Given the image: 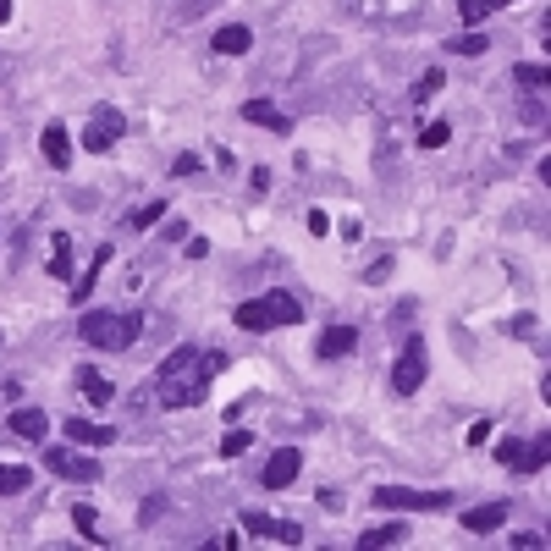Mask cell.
Instances as JSON below:
<instances>
[{
	"mask_svg": "<svg viewBox=\"0 0 551 551\" xmlns=\"http://www.w3.org/2000/svg\"><path fill=\"white\" fill-rule=\"evenodd\" d=\"M226 370V353L221 347H177L166 364L154 370V403L160 408H193L205 403L210 380Z\"/></svg>",
	"mask_w": 551,
	"mask_h": 551,
	"instance_id": "1",
	"label": "cell"
},
{
	"mask_svg": "<svg viewBox=\"0 0 551 551\" xmlns=\"http://www.w3.org/2000/svg\"><path fill=\"white\" fill-rule=\"evenodd\" d=\"M121 133H127V116H121V111H111V105H100V111L88 116V133H83V149H88V154H105V149H111V144H116Z\"/></svg>",
	"mask_w": 551,
	"mask_h": 551,
	"instance_id": "8",
	"label": "cell"
},
{
	"mask_svg": "<svg viewBox=\"0 0 551 551\" xmlns=\"http://www.w3.org/2000/svg\"><path fill=\"white\" fill-rule=\"evenodd\" d=\"M359 347V331L353 326H326L320 331V359H342V353H353Z\"/></svg>",
	"mask_w": 551,
	"mask_h": 551,
	"instance_id": "17",
	"label": "cell"
},
{
	"mask_svg": "<svg viewBox=\"0 0 551 551\" xmlns=\"http://www.w3.org/2000/svg\"><path fill=\"white\" fill-rule=\"evenodd\" d=\"M243 121H254V127H271V133H293V116H287V111H276L271 100H248V105H243Z\"/></svg>",
	"mask_w": 551,
	"mask_h": 551,
	"instance_id": "14",
	"label": "cell"
},
{
	"mask_svg": "<svg viewBox=\"0 0 551 551\" xmlns=\"http://www.w3.org/2000/svg\"><path fill=\"white\" fill-rule=\"evenodd\" d=\"M309 232L326 238V232H331V215H326V210H309Z\"/></svg>",
	"mask_w": 551,
	"mask_h": 551,
	"instance_id": "32",
	"label": "cell"
},
{
	"mask_svg": "<svg viewBox=\"0 0 551 551\" xmlns=\"http://www.w3.org/2000/svg\"><path fill=\"white\" fill-rule=\"evenodd\" d=\"M0 22H12V0H0Z\"/></svg>",
	"mask_w": 551,
	"mask_h": 551,
	"instance_id": "36",
	"label": "cell"
},
{
	"mask_svg": "<svg viewBox=\"0 0 551 551\" xmlns=\"http://www.w3.org/2000/svg\"><path fill=\"white\" fill-rule=\"evenodd\" d=\"M78 337L100 353H127L144 337V309H83Z\"/></svg>",
	"mask_w": 551,
	"mask_h": 551,
	"instance_id": "2",
	"label": "cell"
},
{
	"mask_svg": "<svg viewBox=\"0 0 551 551\" xmlns=\"http://www.w3.org/2000/svg\"><path fill=\"white\" fill-rule=\"evenodd\" d=\"M485 45H491L485 34H458V39H452L447 50H452V55H485Z\"/></svg>",
	"mask_w": 551,
	"mask_h": 551,
	"instance_id": "30",
	"label": "cell"
},
{
	"mask_svg": "<svg viewBox=\"0 0 551 551\" xmlns=\"http://www.w3.org/2000/svg\"><path fill=\"white\" fill-rule=\"evenodd\" d=\"M232 320H238L243 331H276V326H298V320H304V304H298L293 293H259V298L238 304Z\"/></svg>",
	"mask_w": 551,
	"mask_h": 551,
	"instance_id": "3",
	"label": "cell"
},
{
	"mask_svg": "<svg viewBox=\"0 0 551 551\" xmlns=\"http://www.w3.org/2000/svg\"><path fill=\"white\" fill-rule=\"evenodd\" d=\"M513 546H518V551H540V546H546V535H513Z\"/></svg>",
	"mask_w": 551,
	"mask_h": 551,
	"instance_id": "35",
	"label": "cell"
},
{
	"mask_svg": "<svg viewBox=\"0 0 551 551\" xmlns=\"http://www.w3.org/2000/svg\"><path fill=\"white\" fill-rule=\"evenodd\" d=\"M78 392H83L94 408H105V403L116 397V392H111V380H105L100 370H94V364H78Z\"/></svg>",
	"mask_w": 551,
	"mask_h": 551,
	"instance_id": "15",
	"label": "cell"
},
{
	"mask_svg": "<svg viewBox=\"0 0 551 551\" xmlns=\"http://www.w3.org/2000/svg\"><path fill=\"white\" fill-rule=\"evenodd\" d=\"M105 265H111V243L94 248V265H88V271H83V281L72 287V298H78V304H88V293H94V281H100V271H105Z\"/></svg>",
	"mask_w": 551,
	"mask_h": 551,
	"instance_id": "19",
	"label": "cell"
},
{
	"mask_svg": "<svg viewBox=\"0 0 551 551\" xmlns=\"http://www.w3.org/2000/svg\"><path fill=\"white\" fill-rule=\"evenodd\" d=\"M497 6H513V0H458V12H463V22H485Z\"/></svg>",
	"mask_w": 551,
	"mask_h": 551,
	"instance_id": "25",
	"label": "cell"
},
{
	"mask_svg": "<svg viewBox=\"0 0 551 551\" xmlns=\"http://www.w3.org/2000/svg\"><path fill=\"white\" fill-rule=\"evenodd\" d=\"M507 524V502H485V507H469L463 513V530L469 535H491V530H502Z\"/></svg>",
	"mask_w": 551,
	"mask_h": 551,
	"instance_id": "13",
	"label": "cell"
},
{
	"mask_svg": "<svg viewBox=\"0 0 551 551\" xmlns=\"http://www.w3.org/2000/svg\"><path fill=\"white\" fill-rule=\"evenodd\" d=\"M6 425H12L17 441H45V436H50V413H45V408H17Z\"/></svg>",
	"mask_w": 551,
	"mask_h": 551,
	"instance_id": "12",
	"label": "cell"
},
{
	"mask_svg": "<svg viewBox=\"0 0 551 551\" xmlns=\"http://www.w3.org/2000/svg\"><path fill=\"white\" fill-rule=\"evenodd\" d=\"M45 469L61 474V480H83V485L100 480V463H94L88 452H72V447H45Z\"/></svg>",
	"mask_w": 551,
	"mask_h": 551,
	"instance_id": "7",
	"label": "cell"
},
{
	"mask_svg": "<svg viewBox=\"0 0 551 551\" xmlns=\"http://www.w3.org/2000/svg\"><path fill=\"white\" fill-rule=\"evenodd\" d=\"M67 436L83 441V447H111L116 441V430L111 425H94V419H67Z\"/></svg>",
	"mask_w": 551,
	"mask_h": 551,
	"instance_id": "18",
	"label": "cell"
},
{
	"mask_svg": "<svg viewBox=\"0 0 551 551\" xmlns=\"http://www.w3.org/2000/svg\"><path fill=\"white\" fill-rule=\"evenodd\" d=\"M171 171H177V177H193V171H199V154H177Z\"/></svg>",
	"mask_w": 551,
	"mask_h": 551,
	"instance_id": "33",
	"label": "cell"
},
{
	"mask_svg": "<svg viewBox=\"0 0 551 551\" xmlns=\"http://www.w3.org/2000/svg\"><path fill=\"white\" fill-rule=\"evenodd\" d=\"M210 45H215L221 55H248V50H254V34H248L243 22H226V28H215Z\"/></svg>",
	"mask_w": 551,
	"mask_h": 551,
	"instance_id": "16",
	"label": "cell"
},
{
	"mask_svg": "<svg viewBox=\"0 0 551 551\" xmlns=\"http://www.w3.org/2000/svg\"><path fill=\"white\" fill-rule=\"evenodd\" d=\"M513 78L524 88H546L551 83V67H540V61H524V67H513Z\"/></svg>",
	"mask_w": 551,
	"mask_h": 551,
	"instance_id": "26",
	"label": "cell"
},
{
	"mask_svg": "<svg viewBox=\"0 0 551 551\" xmlns=\"http://www.w3.org/2000/svg\"><path fill=\"white\" fill-rule=\"evenodd\" d=\"M485 441H491V419H474V425H469V447H485Z\"/></svg>",
	"mask_w": 551,
	"mask_h": 551,
	"instance_id": "31",
	"label": "cell"
},
{
	"mask_svg": "<svg viewBox=\"0 0 551 551\" xmlns=\"http://www.w3.org/2000/svg\"><path fill=\"white\" fill-rule=\"evenodd\" d=\"M425 375H430V353H425V342H419V337H408L403 353H397V364H392V392H397V397H413L419 386H425Z\"/></svg>",
	"mask_w": 551,
	"mask_h": 551,
	"instance_id": "5",
	"label": "cell"
},
{
	"mask_svg": "<svg viewBox=\"0 0 551 551\" xmlns=\"http://www.w3.org/2000/svg\"><path fill=\"white\" fill-rule=\"evenodd\" d=\"M298 469H304V452H298V447H281V452H271V463H265V474H259V485H265V491H287V485L298 480Z\"/></svg>",
	"mask_w": 551,
	"mask_h": 551,
	"instance_id": "10",
	"label": "cell"
},
{
	"mask_svg": "<svg viewBox=\"0 0 551 551\" xmlns=\"http://www.w3.org/2000/svg\"><path fill=\"white\" fill-rule=\"evenodd\" d=\"M39 149H45V160H50L55 171L72 166V138H67V127H61V121H50L45 133H39Z\"/></svg>",
	"mask_w": 551,
	"mask_h": 551,
	"instance_id": "11",
	"label": "cell"
},
{
	"mask_svg": "<svg viewBox=\"0 0 551 551\" xmlns=\"http://www.w3.org/2000/svg\"><path fill=\"white\" fill-rule=\"evenodd\" d=\"M160 215H166V205L154 199V205H144V210H133V215H127V226H133V232H149V226H154Z\"/></svg>",
	"mask_w": 551,
	"mask_h": 551,
	"instance_id": "28",
	"label": "cell"
},
{
	"mask_svg": "<svg viewBox=\"0 0 551 551\" xmlns=\"http://www.w3.org/2000/svg\"><path fill=\"white\" fill-rule=\"evenodd\" d=\"M397 540H403V524H380V530H364V535H359L364 551H375V546H397Z\"/></svg>",
	"mask_w": 551,
	"mask_h": 551,
	"instance_id": "23",
	"label": "cell"
},
{
	"mask_svg": "<svg viewBox=\"0 0 551 551\" xmlns=\"http://www.w3.org/2000/svg\"><path fill=\"white\" fill-rule=\"evenodd\" d=\"M375 507H392V513H447L452 491H419V485H375Z\"/></svg>",
	"mask_w": 551,
	"mask_h": 551,
	"instance_id": "4",
	"label": "cell"
},
{
	"mask_svg": "<svg viewBox=\"0 0 551 551\" xmlns=\"http://www.w3.org/2000/svg\"><path fill=\"white\" fill-rule=\"evenodd\" d=\"M452 138V127L447 121H430V127H419V149H441Z\"/></svg>",
	"mask_w": 551,
	"mask_h": 551,
	"instance_id": "29",
	"label": "cell"
},
{
	"mask_svg": "<svg viewBox=\"0 0 551 551\" xmlns=\"http://www.w3.org/2000/svg\"><path fill=\"white\" fill-rule=\"evenodd\" d=\"M28 485H34V474H28L22 463H0V497H22Z\"/></svg>",
	"mask_w": 551,
	"mask_h": 551,
	"instance_id": "21",
	"label": "cell"
},
{
	"mask_svg": "<svg viewBox=\"0 0 551 551\" xmlns=\"http://www.w3.org/2000/svg\"><path fill=\"white\" fill-rule=\"evenodd\" d=\"M441 88H447V78H441V67H430L425 78H419V83H413V100H419V105H430V100H436V94H441Z\"/></svg>",
	"mask_w": 551,
	"mask_h": 551,
	"instance_id": "24",
	"label": "cell"
},
{
	"mask_svg": "<svg viewBox=\"0 0 551 551\" xmlns=\"http://www.w3.org/2000/svg\"><path fill=\"white\" fill-rule=\"evenodd\" d=\"M72 524L83 530V540H94V546H105V530H94V524H100V518H94V507H88V502H78V507H72Z\"/></svg>",
	"mask_w": 551,
	"mask_h": 551,
	"instance_id": "22",
	"label": "cell"
},
{
	"mask_svg": "<svg viewBox=\"0 0 551 551\" xmlns=\"http://www.w3.org/2000/svg\"><path fill=\"white\" fill-rule=\"evenodd\" d=\"M50 243H55V248H50V265H45V271H50L55 281H67V276H72V243H67V232H55Z\"/></svg>",
	"mask_w": 551,
	"mask_h": 551,
	"instance_id": "20",
	"label": "cell"
},
{
	"mask_svg": "<svg viewBox=\"0 0 551 551\" xmlns=\"http://www.w3.org/2000/svg\"><path fill=\"white\" fill-rule=\"evenodd\" d=\"M199 6H210V0H199Z\"/></svg>",
	"mask_w": 551,
	"mask_h": 551,
	"instance_id": "37",
	"label": "cell"
},
{
	"mask_svg": "<svg viewBox=\"0 0 551 551\" xmlns=\"http://www.w3.org/2000/svg\"><path fill=\"white\" fill-rule=\"evenodd\" d=\"M248 447H254V436H248V430H226V436H221V458H243Z\"/></svg>",
	"mask_w": 551,
	"mask_h": 551,
	"instance_id": "27",
	"label": "cell"
},
{
	"mask_svg": "<svg viewBox=\"0 0 551 551\" xmlns=\"http://www.w3.org/2000/svg\"><path fill=\"white\" fill-rule=\"evenodd\" d=\"M243 530L259 535V540H271V546H298L304 530L293 524V518H271V513H243Z\"/></svg>",
	"mask_w": 551,
	"mask_h": 551,
	"instance_id": "9",
	"label": "cell"
},
{
	"mask_svg": "<svg viewBox=\"0 0 551 551\" xmlns=\"http://www.w3.org/2000/svg\"><path fill=\"white\" fill-rule=\"evenodd\" d=\"M386 276H392V259H375V265L364 271V281H386Z\"/></svg>",
	"mask_w": 551,
	"mask_h": 551,
	"instance_id": "34",
	"label": "cell"
},
{
	"mask_svg": "<svg viewBox=\"0 0 551 551\" xmlns=\"http://www.w3.org/2000/svg\"><path fill=\"white\" fill-rule=\"evenodd\" d=\"M497 463L518 469V474H540L551 463V436H530V441H502L497 447Z\"/></svg>",
	"mask_w": 551,
	"mask_h": 551,
	"instance_id": "6",
	"label": "cell"
}]
</instances>
